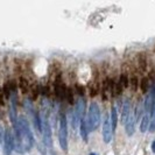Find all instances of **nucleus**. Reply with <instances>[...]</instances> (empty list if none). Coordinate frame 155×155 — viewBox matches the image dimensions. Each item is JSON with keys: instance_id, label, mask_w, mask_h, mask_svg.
Masks as SVG:
<instances>
[{"instance_id": "obj_13", "label": "nucleus", "mask_w": 155, "mask_h": 155, "mask_svg": "<svg viewBox=\"0 0 155 155\" xmlns=\"http://www.w3.org/2000/svg\"><path fill=\"white\" fill-rule=\"evenodd\" d=\"M138 64H139L140 69L142 70V71H145L146 68H147V57L145 56V54H139L138 56Z\"/></svg>"}, {"instance_id": "obj_4", "label": "nucleus", "mask_w": 155, "mask_h": 155, "mask_svg": "<svg viewBox=\"0 0 155 155\" xmlns=\"http://www.w3.org/2000/svg\"><path fill=\"white\" fill-rule=\"evenodd\" d=\"M42 121V133H43V142L47 147H51L53 146V138H51V128L47 118V113L43 112V118L41 119Z\"/></svg>"}, {"instance_id": "obj_8", "label": "nucleus", "mask_w": 155, "mask_h": 155, "mask_svg": "<svg viewBox=\"0 0 155 155\" xmlns=\"http://www.w3.org/2000/svg\"><path fill=\"white\" fill-rule=\"evenodd\" d=\"M65 91H67V87L63 84L61 76H57L54 82V92L56 94V97L64 98L65 97Z\"/></svg>"}, {"instance_id": "obj_26", "label": "nucleus", "mask_w": 155, "mask_h": 155, "mask_svg": "<svg viewBox=\"0 0 155 155\" xmlns=\"http://www.w3.org/2000/svg\"><path fill=\"white\" fill-rule=\"evenodd\" d=\"M90 155H97V154H94V153H91V154H90Z\"/></svg>"}, {"instance_id": "obj_2", "label": "nucleus", "mask_w": 155, "mask_h": 155, "mask_svg": "<svg viewBox=\"0 0 155 155\" xmlns=\"http://www.w3.org/2000/svg\"><path fill=\"white\" fill-rule=\"evenodd\" d=\"M99 123H101V109L97 103H91L87 112V117H86L87 131L89 132L94 131L99 126Z\"/></svg>"}, {"instance_id": "obj_17", "label": "nucleus", "mask_w": 155, "mask_h": 155, "mask_svg": "<svg viewBox=\"0 0 155 155\" xmlns=\"http://www.w3.org/2000/svg\"><path fill=\"white\" fill-rule=\"evenodd\" d=\"M141 112H142V105H141V101H139V103H137L135 111H134V114H133V116H134V120H135V121H138V119H139Z\"/></svg>"}, {"instance_id": "obj_7", "label": "nucleus", "mask_w": 155, "mask_h": 155, "mask_svg": "<svg viewBox=\"0 0 155 155\" xmlns=\"http://www.w3.org/2000/svg\"><path fill=\"white\" fill-rule=\"evenodd\" d=\"M154 104H155V84L150 89V91L147 93L146 99H145V107H143V110H145L146 114H149L153 111Z\"/></svg>"}, {"instance_id": "obj_3", "label": "nucleus", "mask_w": 155, "mask_h": 155, "mask_svg": "<svg viewBox=\"0 0 155 155\" xmlns=\"http://www.w3.org/2000/svg\"><path fill=\"white\" fill-rule=\"evenodd\" d=\"M58 140L60 146L63 150L68 149V121L64 113L60 114V128H58Z\"/></svg>"}, {"instance_id": "obj_24", "label": "nucleus", "mask_w": 155, "mask_h": 155, "mask_svg": "<svg viewBox=\"0 0 155 155\" xmlns=\"http://www.w3.org/2000/svg\"><path fill=\"white\" fill-rule=\"evenodd\" d=\"M4 135H5V132H4V128H2V126L0 125V142L4 140Z\"/></svg>"}, {"instance_id": "obj_18", "label": "nucleus", "mask_w": 155, "mask_h": 155, "mask_svg": "<svg viewBox=\"0 0 155 155\" xmlns=\"http://www.w3.org/2000/svg\"><path fill=\"white\" fill-rule=\"evenodd\" d=\"M31 97L35 99V98L39 96V93H40V86L38 85V84H34V85L31 86Z\"/></svg>"}, {"instance_id": "obj_19", "label": "nucleus", "mask_w": 155, "mask_h": 155, "mask_svg": "<svg viewBox=\"0 0 155 155\" xmlns=\"http://www.w3.org/2000/svg\"><path fill=\"white\" fill-rule=\"evenodd\" d=\"M69 104H72V101H74V94H72V90L71 89H67V91H65V97H64Z\"/></svg>"}, {"instance_id": "obj_1", "label": "nucleus", "mask_w": 155, "mask_h": 155, "mask_svg": "<svg viewBox=\"0 0 155 155\" xmlns=\"http://www.w3.org/2000/svg\"><path fill=\"white\" fill-rule=\"evenodd\" d=\"M14 130H15L14 143H15L16 150L19 153L31 150L34 145V138H33V133L31 131L29 124L25 117L18 118L16 124L14 125Z\"/></svg>"}, {"instance_id": "obj_23", "label": "nucleus", "mask_w": 155, "mask_h": 155, "mask_svg": "<svg viewBox=\"0 0 155 155\" xmlns=\"http://www.w3.org/2000/svg\"><path fill=\"white\" fill-rule=\"evenodd\" d=\"M76 91H77V93L79 96H83V94H84V89H83L82 86H79V84L76 85Z\"/></svg>"}, {"instance_id": "obj_15", "label": "nucleus", "mask_w": 155, "mask_h": 155, "mask_svg": "<svg viewBox=\"0 0 155 155\" xmlns=\"http://www.w3.org/2000/svg\"><path fill=\"white\" fill-rule=\"evenodd\" d=\"M110 119H111V125H112V130L114 131L117 128V121H118V116H117V109L113 106L112 110H111V117H110Z\"/></svg>"}, {"instance_id": "obj_6", "label": "nucleus", "mask_w": 155, "mask_h": 155, "mask_svg": "<svg viewBox=\"0 0 155 155\" xmlns=\"http://www.w3.org/2000/svg\"><path fill=\"white\" fill-rule=\"evenodd\" d=\"M113 135V130H112V125H111V119L109 114H106L104 118V124H103V138L106 143L111 142Z\"/></svg>"}, {"instance_id": "obj_25", "label": "nucleus", "mask_w": 155, "mask_h": 155, "mask_svg": "<svg viewBox=\"0 0 155 155\" xmlns=\"http://www.w3.org/2000/svg\"><path fill=\"white\" fill-rule=\"evenodd\" d=\"M152 150L155 153V141H153V143H152Z\"/></svg>"}, {"instance_id": "obj_9", "label": "nucleus", "mask_w": 155, "mask_h": 155, "mask_svg": "<svg viewBox=\"0 0 155 155\" xmlns=\"http://www.w3.org/2000/svg\"><path fill=\"white\" fill-rule=\"evenodd\" d=\"M131 101L130 99H125L123 103V107H121V123L126 124L128 117L131 116Z\"/></svg>"}, {"instance_id": "obj_10", "label": "nucleus", "mask_w": 155, "mask_h": 155, "mask_svg": "<svg viewBox=\"0 0 155 155\" xmlns=\"http://www.w3.org/2000/svg\"><path fill=\"white\" fill-rule=\"evenodd\" d=\"M134 123H135L134 116H133V113H131V116L128 117V119H127V123L125 124L126 134H127V135H132L133 133H134Z\"/></svg>"}, {"instance_id": "obj_20", "label": "nucleus", "mask_w": 155, "mask_h": 155, "mask_svg": "<svg viewBox=\"0 0 155 155\" xmlns=\"http://www.w3.org/2000/svg\"><path fill=\"white\" fill-rule=\"evenodd\" d=\"M141 90H142V92H147L148 90V79L147 78H142L141 79Z\"/></svg>"}, {"instance_id": "obj_21", "label": "nucleus", "mask_w": 155, "mask_h": 155, "mask_svg": "<svg viewBox=\"0 0 155 155\" xmlns=\"http://www.w3.org/2000/svg\"><path fill=\"white\" fill-rule=\"evenodd\" d=\"M11 94H12V91H11V89H9L8 83H6V84L4 85V96H5L6 98H9V97H11Z\"/></svg>"}, {"instance_id": "obj_11", "label": "nucleus", "mask_w": 155, "mask_h": 155, "mask_svg": "<svg viewBox=\"0 0 155 155\" xmlns=\"http://www.w3.org/2000/svg\"><path fill=\"white\" fill-rule=\"evenodd\" d=\"M149 124H150V119L148 114H145L141 119V124H140V131L142 133H145L149 128Z\"/></svg>"}, {"instance_id": "obj_16", "label": "nucleus", "mask_w": 155, "mask_h": 155, "mask_svg": "<svg viewBox=\"0 0 155 155\" xmlns=\"http://www.w3.org/2000/svg\"><path fill=\"white\" fill-rule=\"evenodd\" d=\"M119 84L121 85V87H127L130 85V78L126 74H121V76L119 78Z\"/></svg>"}, {"instance_id": "obj_14", "label": "nucleus", "mask_w": 155, "mask_h": 155, "mask_svg": "<svg viewBox=\"0 0 155 155\" xmlns=\"http://www.w3.org/2000/svg\"><path fill=\"white\" fill-rule=\"evenodd\" d=\"M33 119H34V124H35L38 132H42V121H41V118L36 111H34V113H33Z\"/></svg>"}, {"instance_id": "obj_22", "label": "nucleus", "mask_w": 155, "mask_h": 155, "mask_svg": "<svg viewBox=\"0 0 155 155\" xmlns=\"http://www.w3.org/2000/svg\"><path fill=\"white\" fill-rule=\"evenodd\" d=\"M138 83H139V82H138V78L135 77V76H134V77H132L131 82H130V84H132V89H133V90H135V89L138 87Z\"/></svg>"}, {"instance_id": "obj_12", "label": "nucleus", "mask_w": 155, "mask_h": 155, "mask_svg": "<svg viewBox=\"0 0 155 155\" xmlns=\"http://www.w3.org/2000/svg\"><path fill=\"white\" fill-rule=\"evenodd\" d=\"M19 86H20V89H21L23 94L28 93V91H29V84H28V81L25 77H20V79H19Z\"/></svg>"}, {"instance_id": "obj_5", "label": "nucleus", "mask_w": 155, "mask_h": 155, "mask_svg": "<svg viewBox=\"0 0 155 155\" xmlns=\"http://www.w3.org/2000/svg\"><path fill=\"white\" fill-rule=\"evenodd\" d=\"M14 137L9 130L5 131L4 135V154L5 155H12V152L14 149Z\"/></svg>"}]
</instances>
